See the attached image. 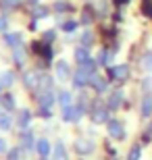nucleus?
<instances>
[{"label": "nucleus", "mask_w": 152, "mask_h": 160, "mask_svg": "<svg viewBox=\"0 0 152 160\" xmlns=\"http://www.w3.org/2000/svg\"><path fill=\"white\" fill-rule=\"evenodd\" d=\"M38 114H40V117H52V112H50L48 108H42V110H40Z\"/></svg>", "instance_id": "c85d7f7f"}, {"label": "nucleus", "mask_w": 152, "mask_h": 160, "mask_svg": "<svg viewBox=\"0 0 152 160\" xmlns=\"http://www.w3.org/2000/svg\"><path fill=\"white\" fill-rule=\"evenodd\" d=\"M29 117L31 114L27 112V110H23V112H21V123L19 125H21V127H27V125H29Z\"/></svg>", "instance_id": "393cba45"}, {"label": "nucleus", "mask_w": 152, "mask_h": 160, "mask_svg": "<svg viewBox=\"0 0 152 160\" xmlns=\"http://www.w3.org/2000/svg\"><path fill=\"white\" fill-rule=\"evenodd\" d=\"M54 71H56V77L59 79H69V77H73V73H71V67H69V62L67 60H59L56 62V67H54Z\"/></svg>", "instance_id": "7ed1b4c3"}, {"label": "nucleus", "mask_w": 152, "mask_h": 160, "mask_svg": "<svg viewBox=\"0 0 152 160\" xmlns=\"http://www.w3.org/2000/svg\"><path fill=\"white\" fill-rule=\"evenodd\" d=\"M123 102V92H115V94L108 98V110H117Z\"/></svg>", "instance_id": "ddd939ff"}, {"label": "nucleus", "mask_w": 152, "mask_h": 160, "mask_svg": "<svg viewBox=\"0 0 152 160\" xmlns=\"http://www.w3.org/2000/svg\"><path fill=\"white\" fill-rule=\"evenodd\" d=\"M83 117V106L81 104H71L63 108V121L65 123H79Z\"/></svg>", "instance_id": "f257e3e1"}, {"label": "nucleus", "mask_w": 152, "mask_h": 160, "mask_svg": "<svg viewBox=\"0 0 152 160\" xmlns=\"http://www.w3.org/2000/svg\"><path fill=\"white\" fill-rule=\"evenodd\" d=\"M94 8L92 6H86V8H83V12H81V23L83 25H90V23H94Z\"/></svg>", "instance_id": "dca6fc26"}, {"label": "nucleus", "mask_w": 152, "mask_h": 160, "mask_svg": "<svg viewBox=\"0 0 152 160\" xmlns=\"http://www.w3.org/2000/svg\"><path fill=\"white\" fill-rule=\"evenodd\" d=\"M111 77L117 79V81H127L129 79V67L127 65H119V67H113L111 69Z\"/></svg>", "instance_id": "f03ea898"}, {"label": "nucleus", "mask_w": 152, "mask_h": 160, "mask_svg": "<svg viewBox=\"0 0 152 160\" xmlns=\"http://www.w3.org/2000/svg\"><path fill=\"white\" fill-rule=\"evenodd\" d=\"M113 54H115V50H106V48H102L98 52V65H108L111 62V58H113Z\"/></svg>", "instance_id": "4468645a"}, {"label": "nucleus", "mask_w": 152, "mask_h": 160, "mask_svg": "<svg viewBox=\"0 0 152 160\" xmlns=\"http://www.w3.org/2000/svg\"><path fill=\"white\" fill-rule=\"evenodd\" d=\"M77 25H79V21H75V19H69V21H63V23H60V29L67 31V33H73V31L77 29Z\"/></svg>", "instance_id": "f3484780"}, {"label": "nucleus", "mask_w": 152, "mask_h": 160, "mask_svg": "<svg viewBox=\"0 0 152 160\" xmlns=\"http://www.w3.org/2000/svg\"><path fill=\"white\" fill-rule=\"evenodd\" d=\"M19 40H21V36H19V33H6V36H4V42L8 44V46L19 44Z\"/></svg>", "instance_id": "412c9836"}, {"label": "nucleus", "mask_w": 152, "mask_h": 160, "mask_svg": "<svg viewBox=\"0 0 152 160\" xmlns=\"http://www.w3.org/2000/svg\"><path fill=\"white\" fill-rule=\"evenodd\" d=\"M140 154H142L140 146H135V148H131V152H129V160H140Z\"/></svg>", "instance_id": "b1692460"}, {"label": "nucleus", "mask_w": 152, "mask_h": 160, "mask_svg": "<svg viewBox=\"0 0 152 160\" xmlns=\"http://www.w3.org/2000/svg\"><path fill=\"white\" fill-rule=\"evenodd\" d=\"M150 114H152V96L146 94V96H144V100H142V117L148 119Z\"/></svg>", "instance_id": "f8f14e48"}, {"label": "nucleus", "mask_w": 152, "mask_h": 160, "mask_svg": "<svg viewBox=\"0 0 152 160\" xmlns=\"http://www.w3.org/2000/svg\"><path fill=\"white\" fill-rule=\"evenodd\" d=\"M52 160H69V152L63 142H56L52 148Z\"/></svg>", "instance_id": "0eeeda50"}, {"label": "nucleus", "mask_w": 152, "mask_h": 160, "mask_svg": "<svg viewBox=\"0 0 152 160\" xmlns=\"http://www.w3.org/2000/svg\"><path fill=\"white\" fill-rule=\"evenodd\" d=\"M108 133H111L115 139H123L125 137V129H123V125L119 123V121H108Z\"/></svg>", "instance_id": "423d86ee"}, {"label": "nucleus", "mask_w": 152, "mask_h": 160, "mask_svg": "<svg viewBox=\"0 0 152 160\" xmlns=\"http://www.w3.org/2000/svg\"><path fill=\"white\" fill-rule=\"evenodd\" d=\"M34 81H38V79H35V73H29V75H25V83H27L29 88H34Z\"/></svg>", "instance_id": "bb28decb"}, {"label": "nucleus", "mask_w": 152, "mask_h": 160, "mask_svg": "<svg viewBox=\"0 0 152 160\" xmlns=\"http://www.w3.org/2000/svg\"><path fill=\"white\" fill-rule=\"evenodd\" d=\"M2 29H6V19L4 17H0V31Z\"/></svg>", "instance_id": "7c9ffc66"}, {"label": "nucleus", "mask_w": 152, "mask_h": 160, "mask_svg": "<svg viewBox=\"0 0 152 160\" xmlns=\"http://www.w3.org/2000/svg\"><path fill=\"white\" fill-rule=\"evenodd\" d=\"M0 150H4V142H0Z\"/></svg>", "instance_id": "2f4dec72"}, {"label": "nucleus", "mask_w": 152, "mask_h": 160, "mask_svg": "<svg viewBox=\"0 0 152 160\" xmlns=\"http://www.w3.org/2000/svg\"><path fill=\"white\" fill-rule=\"evenodd\" d=\"M52 11L54 12H67V11H71V4H69V2H65V0H59V2H54V4H52Z\"/></svg>", "instance_id": "a211bd4d"}, {"label": "nucleus", "mask_w": 152, "mask_h": 160, "mask_svg": "<svg viewBox=\"0 0 152 160\" xmlns=\"http://www.w3.org/2000/svg\"><path fill=\"white\" fill-rule=\"evenodd\" d=\"M35 152L40 154V158H46V156L52 152L50 142H48V139H38V142H35Z\"/></svg>", "instance_id": "9d476101"}, {"label": "nucleus", "mask_w": 152, "mask_h": 160, "mask_svg": "<svg viewBox=\"0 0 152 160\" xmlns=\"http://www.w3.org/2000/svg\"><path fill=\"white\" fill-rule=\"evenodd\" d=\"M73 56H75V60H77V65H79V67L86 65V62L90 60V52H88V48H86V46H77L75 52H73Z\"/></svg>", "instance_id": "6e6552de"}, {"label": "nucleus", "mask_w": 152, "mask_h": 160, "mask_svg": "<svg viewBox=\"0 0 152 160\" xmlns=\"http://www.w3.org/2000/svg\"><path fill=\"white\" fill-rule=\"evenodd\" d=\"M90 85H92V88L96 89L98 94H102V92H106V89H108V83H106V79H102L100 75H96V77L92 79V83H90Z\"/></svg>", "instance_id": "9b49d317"}, {"label": "nucleus", "mask_w": 152, "mask_h": 160, "mask_svg": "<svg viewBox=\"0 0 152 160\" xmlns=\"http://www.w3.org/2000/svg\"><path fill=\"white\" fill-rule=\"evenodd\" d=\"M48 12L50 11H48L46 6H35L34 8V17L35 19H44V17H48Z\"/></svg>", "instance_id": "aec40b11"}, {"label": "nucleus", "mask_w": 152, "mask_h": 160, "mask_svg": "<svg viewBox=\"0 0 152 160\" xmlns=\"http://www.w3.org/2000/svg\"><path fill=\"white\" fill-rule=\"evenodd\" d=\"M92 121H94V123H98V125L100 123H108V108H102L98 104V106L92 110Z\"/></svg>", "instance_id": "39448f33"}, {"label": "nucleus", "mask_w": 152, "mask_h": 160, "mask_svg": "<svg viewBox=\"0 0 152 160\" xmlns=\"http://www.w3.org/2000/svg\"><path fill=\"white\" fill-rule=\"evenodd\" d=\"M42 160H46V158H42Z\"/></svg>", "instance_id": "473e14b6"}, {"label": "nucleus", "mask_w": 152, "mask_h": 160, "mask_svg": "<svg viewBox=\"0 0 152 160\" xmlns=\"http://www.w3.org/2000/svg\"><path fill=\"white\" fill-rule=\"evenodd\" d=\"M150 129H152V127H150Z\"/></svg>", "instance_id": "72a5a7b5"}, {"label": "nucleus", "mask_w": 152, "mask_h": 160, "mask_svg": "<svg viewBox=\"0 0 152 160\" xmlns=\"http://www.w3.org/2000/svg\"><path fill=\"white\" fill-rule=\"evenodd\" d=\"M38 102H40L42 108L52 106V104H54V94H52V89H42L40 94H38Z\"/></svg>", "instance_id": "20e7f679"}, {"label": "nucleus", "mask_w": 152, "mask_h": 160, "mask_svg": "<svg viewBox=\"0 0 152 160\" xmlns=\"http://www.w3.org/2000/svg\"><path fill=\"white\" fill-rule=\"evenodd\" d=\"M54 40H56V31H54V29H48L46 33H44V42H46V44H52Z\"/></svg>", "instance_id": "5701e85b"}, {"label": "nucleus", "mask_w": 152, "mask_h": 160, "mask_svg": "<svg viewBox=\"0 0 152 160\" xmlns=\"http://www.w3.org/2000/svg\"><path fill=\"white\" fill-rule=\"evenodd\" d=\"M0 127H2V129H8V127H11V121L6 119V117H2V119H0Z\"/></svg>", "instance_id": "cd10ccee"}, {"label": "nucleus", "mask_w": 152, "mask_h": 160, "mask_svg": "<svg viewBox=\"0 0 152 160\" xmlns=\"http://www.w3.org/2000/svg\"><path fill=\"white\" fill-rule=\"evenodd\" d=\"M75 148H77V152H81V154H90V152H94L96 143H94L92 139H77Z\"/></svg>", "instance_id": "1a4fd4ad"}, {"label": "nucleus", "mask_w": 152, "mask_h": 160, "mask_svg": "<svg viewBox=\"0 0 152 160\" xmlns=\"http://www.w3.org/2000/svg\"><path fill=\"white\" fill-rule=\"evenodd\" d=\"M144 71L152 73V52H148L146 56H144Z\"/></svg>", "instance_id": "4be33fe9"}, {"label": "nucleus", "mask_w": 152, "mask_h": 160, "mask_svg": "<svg viewBox=\"0 0 152 160\" xmlns=\"http://www.w3.org/2000/svg\"><path fill=\"white\" fill-rule=\"evenodd\" d=\"M2 4H4L6 8H15V6L21 4V0H2Z\"/></svg>", "instance_id": "a878e982"}, {"label": "nucleus", "mask_w": 152, "mask_h": 160, "mask_svg": "<svg viewBox=\"0 0 152 160\" xmlns=\"http://www.w3.org/2000/svg\"><path fill=\"white\" fill-rule=\"evenodd\" d=\"M117 6H125V4H129V0H113Z\"/></svg>", "instance_id": "c756f323"}, {"label": "nucleus", "mask_w": 152, "mask_h": 160, "mask_svg": "<svg viewBox=\"0 0 152 160\" xmlns=\"http://www.w3.org/2000/svg\"><path fill=\"white\" fill-rule=\"evenodd\" d=\"M59 102H60V108H67L73 104V96H71V92H67V89H63L59 94Z\"/></svg>", "instance_id": "2eb2a0df"}, {"label": "nucleus", "mask_w": 152, "mask_h": 160, "mask_svg": "<svg viewBox=\"0 0 152 160\" xmlns=\"http://www.w3.org/2000/svg\"><path fill=\"white\" fill-rule=\"evenodd\" d=\"M92 44H94V33H92V31H83V36H81V46L90 48Z\"/></svg>", "instance_id": "6ab92c4d"}]
</instances>
